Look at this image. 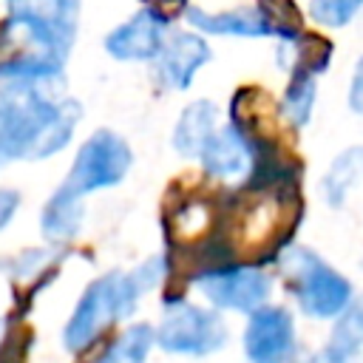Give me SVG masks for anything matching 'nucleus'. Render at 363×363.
Here are the masks:
<instances>
[{
    "label": "nucleus",
    "instance_id": "24",
    "mask_svg": "<svg viewBox=\"0 0 363 363\" xmlns=\"http://www.w3.org/2000/svg\"><path fill=\"white\" fill-rule=\"evenodd\" d=\"M298 363H318V360H312V357H309V360H298Z\"/></svg>",
    "mask_w": 363,
    "mask_h": 363
},
{
    "label": "nucleus",
    "instance_id": "20",
    "mask_svg": "<svg viewBox=\"0 0 363 363\" xmlns=\"http://www.w3.org/2000/svg\"><path fill=\"white\" fill-rule=\"evenodd\" d=\"M48 258H51V255H45L43 250H26V252L17 255V261H14V275H17V278H31V275L43 272V267L48 264Z\"/></svg>",
    "mask_w": 363,
    "mask_h": 363
},
{
    "label": "nucleus",
    "instance_id": "25",
    "mask_svg": "<svg viewBox=\"0 0 363 363\" xmlns=\"http://www.w3.org/2000/svg\"><path fill=\"white\" fill-rule=\"evenodd\" d=\"M0 162H3V153H0Z\"/></svg>",
    "mask_w": 363,
    "mask_h": 363
},
{
    "label": "nucleus",
    "instance_id": "13",
    "mask_svg": "<svg viewBox=\"0 0 363 363\" xmlns=\"http://www.w3.org/2000/svg\"><path fill=\"white\" fill-rule=\"evenodd\" d=\"M216 128H218V108L210 99H196L182 111L173 128V147L187 159H199L201 147L207 145Z\"/></svg>",
    "mask_w": 363,
    "mask_h": 363
},
{
    "label": "nucleus",
    "instance_id": "11",
    "mask_svg": "<svg viewBox=\"0 0 363 363\" xmlns=\"http://www.w3.org/2000/svg\"><path fill=\"white\" fill-rule=\"evenodd\" d=\"M199 162L207 176L213 179H241L252 173L258 156H255V142L238 122L218 125L207 145L199 153Z\"/></svg>",
    "mask_w": 363,
    "mask_h": 363
},
{
    "label": "nucleus",
    "instance_id": "22",
    "mask_svg": "<svg viewBox=\"0 0 363 363\" xmlns=\"http://www.w3.org/2000/svg\"><path fill=\"white\" fill-rule=\"evenodd\" d=\"M17 204H20V193H17V190L3 187V190H0V230L14 218Z\"/></svg>",
    "mask_w": 363,
    "mask_h": 363
},
{
    "label": "nucleus",
    "instance_id": "19",
    "mask_svg": "<svg viewBox=\"0 0 363 363\" xmlns=\"http://www.w3.org/2000/svg\"><path fill=\"white\" fill-rule=\"evenodd\" d=\"M363 9V0H309L306 11L309 20L320 28H343L349 26Z\"/></svg>",
    "mask_w": 363,
    "mask_h": 363
},
{
    "label": "nucleus",
    "instance_id": "6",
    "mask_svg": "<svg viewBox=\"0 0 363 363\" xmlns=\"http://www.w3.org/2000/svg\"><path fill=\"white\" fill-rule=\"evenodd\" d=\"M153 335L164 352L176 354H210L227 343L224 320L216 312L187 301H170Z\"/></svg>",
    "mask_w": 363,
    "mask_h": 363
},
{
    "label": "nucleus",
    "instance_id": "1",
    "mask_svg": "<svg viewBox=\"0 0 363 363\" xmlns=\"http://www.w3.org/2000/svg\"><path fill=\"white\" fill-rule=\"evenodd\" d=\"M82 108L65 96L62 65L14 54L0 62V153L3 159H48L71 136Z\"/></svg>",
    "mask_w": 363,
    "mask_h": 363
},
{
    "label": "nucleus",
    "instance_id": "5",
    "mask_svg": "<svg viewBox=\"0 0 363 363\" xmlns=\"http://www.w3.org/2000/svg\"><path fill=\"white\" fill-rule=\"evenodd\" d=\"M130 162H133V153L119 133L94 130L77 150V159L60 187L82 199L94 190L119 184L130 170Z\"/></svg>",
    "mask_w": 363,
    "mask_h": 363
},
{
    "label": "nucleus",
    "instance_id": "9",
    "mask_svg": "<svg viewBox=\"0 0 363 363\" xmlns=\"http://www.w3.org/2000/svg\"><path fill=\"white\" fill-rule=\"evenodd\" d=\"M213 60V48L204 40V34L184 31V28H170V34L164 37L159 54L153 57L156 65V79L170 88V91H184L190 88L193 77Z\"/></svg>",
    "mask_w": 363,
    "mask_h": 363
},
{
    "label": "nucleus",
    "instance_id": "18",
    "mask_svg": "<svg viewBox=\"0 0 363 363\" xmlns=\"http://www.w3.org/2000/svg\"><path fill=\"white\" fill-rule=\"evenodd\" d=\"M153 343H156L153 329L147 323H133L122 335H116L94 363H145Z\"/></svg>",
    "mask_w": 363,
    "mask_h": 363
},
{
    "label": "nucleus",
    "instance_id": "8",
    "mask_svg": "<svg viewBox=\"0 0 363 363\" xmlns=\"http://www.w3.org/2000/svg\"><path fill=\"white\" fill-rule=\"evenodd\" d=\"M170 28H173L170 11L150 3L108 31L105 51L119 62H153Z\"/></svg>",
    "mask_w": 363,
    "mask_h": 363
},
{
    "label": "nucleus",
    "instance_id": "21",
    "mask_svg": "<svg viewBox=\"0 0 363 363\" xmlns=\"http://www.w3.org/2000/svg\"><path fill=\"white\" fill-rule=\"evenodd\" d=\"M349 108L363 116V57L354 62V71H352V82H349Z\"/></svg>",
    "mask_w": 363,
    "mask_h": 363
},
{
    "label": "nucleus",
    "instance_id": "7",
    "mask_svg": "<svg viewBox=\"0 0 363 363\" xmlns=\"http://www.w3.org/2000/svg\"><path fill=\"white\" fill-rule=\"evenodd\" d=\"M193 284L210 303L235 312H252L264 306L272 292L269 275L258 267H213L199 272Z\"/></svg>",
    "mask_w": 363,
    "mask_h": 363
},
{
    "label": "nucleus",
    "instance_id": "3",
    "mask_svg": "<svg viewBox=\"0 0 363 363\" xmlns=\"http://www.w3.org/2000/svg\"><path fill=\"white\" fill-rule=\"evenodd\" d=\"M9 17L0 28L3 40L17 45V54L65 62L77 40L82 0H3Z\"/></svg>",
    "mask_w": 363,
    "mask_h": 363
},
{
    "label": "nucleus",
    "instance_id": "15",
    "mask_svg": "<svg viewBox=\"0 0 363 363\" xmlns=\"http://www.w3.org/2000/svg\"><path fill=\"white\" fill-rule=\"evenodd\" d=\"M82 227V199L57 187L43 210V235L54 244L71 241Z\"/></svg>",
    "mask_w": 363,
    "mask_h": 363
},
{
    "label": "nucleus",
    "instance_id": "23",
    "mask_svg": "<svg viewBox=\"0 0 363 363\" xmlns=\"http://www.w3.org/2000/svg\"><path fill=\"white\" fill-rule=\"evenodd\" d=\"M6 329H9V320L0 318V346H3V340H6Z\"/></svg>",
    "mask_w": 363,
    "mask_h": 363
},
{
    "label": "nucleus",
    "instance_id": "12",
    "mask_svg": "<svg viewBox=\"0 0 363 363\" xmlns=\"http://www.w3.org/2000/svg\"><path fill=\"white\" fill-rule=\"evenodd\" d=\"M184 20L190 28H196L204 37H275L278 40V28L269 20V14L255 6V9H224V11H204L199 6H187L184 9Z\"/></svg>",
    "mask_w": 363,
    "mask_h": 363
},
{
    "label": "nucleus",
    "instance_id": "10",
    "mask_svg": "<svg viewBox=\"0 0 363 363\" xmlns=\"http://www.w3.org/2000/svg\"><path fill=\"white\" fill-rule=\"evenodd\" d=\"M244 352L250 363H289L295 352L292 315L281 306H258L244 332Z\"/></svg>",
    "mask_w": 363,
    "mask_h": 363
},
{
    "label": "nucleus",
    "instance_id": "16",
    "mask_svg": "<svg viewBox=\"0 0 363 363\" xmlns=\"http://www.w3.org/2000/svg\"><path fill=\"white\" fill-rule=\"evenodd\" d=\"M363 179V147H349L343 150L326 170L323 182H320V193H323V201L329 207H343L349 190Z\"/></svg>",
    "mask_w": 363,
    "mask_h": 363
},
{
    "label": "nucleus",
    "instance_id": "4",
    "mask_svg": "<svg viewBox=\"0 0 363 363\" xmlns=\"http://www.w3.org/2000/svg\"><path fill=\"white\" fill-rule=\"evenodd\" d=\"M281 269L298 306L315 320L337 318L352 301V284L309 247H286L281 252Z\"/></svg>",
    "mask_w": 363,
    "mask_h": 363
},
{
    "label": "nucleus",
    "instance_id": "17",
    "mask_svg": "<svg viewBox=\"0 0 363 363\" xmlns=\"http://www.w3.org/2000/svg\"><path fill=\"white\" fill-rule=\"evenodd\" d=\"M315 94H318V82L312 71H292L286 91L281 96V113L292 128H303L312 119V108H315Z\"/></svg>",
    "mask_w": 363,
    "mask_h": 363
},
{
    "label": "nucleus",
    "instance_id": "2",
    "mask_svg": "<svg viewBox=\"0 0 363 363\" xmlns=\"http://www.w3.org/2000/svg\"><path fill=\"white\" fill-rule=\"evenodd\" d=\"M164 269H167L164 258L153 255L145 264H139L133 272L113 269V272L96 278L85 289V295L79 298V303L74 306V312H71V318L65 323V332H62L65 346L71 352H82L111 323L133 315V309L139 306V298L147 289H156L159 281L167 275Z\"/></svg>",
    "mask_w": 363,
    "mask_h": 363
},
{
    "label": "nucleus",
    "instance_id": "14",
    "mask_svg": "<svg viewBox=\"0 0 363 363\" xmlns=\"http://www.w3.org/2000/svg\"><path fill=\"white\" fill-rule=\"evenodd\" d=\"M363 349V295L349 301L323 349V363H352Z\"/></svg>",
    "mask_w": 363,
    "mask_h": 363
}]
</instances>
